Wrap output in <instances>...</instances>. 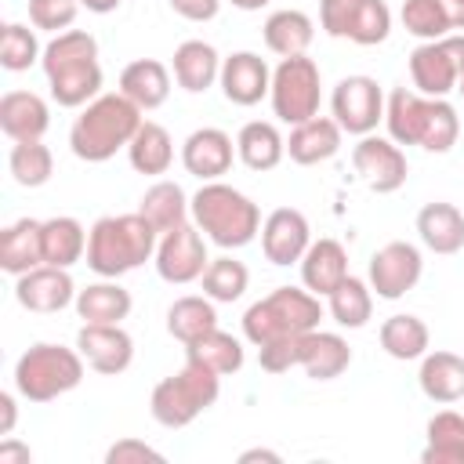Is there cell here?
Instances as JSON below:
<instances>
[{"instance_id":"obj_52","label":"cell","mask_w":464,"mask_h":464,"mask_svg":"<svg viewBox=\"0 0 464 464\" xmlns=\"http://www.w3.org/2000/svg\"><path fill=\"white\" fill-rule=\"evenodd\" d=\"M254 460H268V464H279L283 457H279L276 450H261V446H254V450H243V453H239V464H254Z\"/></svg>"},{"instance_id":"obj_13","label":"cell","mask_w":464,"mask_h":464,"mask_svg":"<svg viewBox=\"0 0 464 464\" xmlns=\"http://www.w3.org/2000/svg\"><path fill=\"white\" fill-rule=\"evenodd\" d=\"M424 276V254L420 246L406 243V239H392L381 250H373L370 268H366V283L377 297L384 301H399L406 297Z\"/></svg>"},{"instance_id":"obj_45","label":"cell","mask_w":464,"mask_h":464,"mask_svg":"<svg viewBox=\"0 0 464 464\" xmlns=\"http://www.w3.org/2000/svg\"><path fill=\"white\" fill-rule=\"evenodd\" d=\"M80 0H29V25L40 33H65L80 14Z\"/></svg>"},{"instance_id":"obj_40","label":"cell","mask_w":464,"mask_h":464,"mask_svg":"<svg viewBox=\"0 0 464 464\" xmlns=\"http://www.w3.org/2000/svg\"><path fill=\"white\" fill-rule=\"evenodd\" d=\"M199 286H203V294H207L210 301L232 304V301H239V297L246 294V286H250V268H246L243 261H236L232 254L210 257L207 272L199 276Z\"/></svg>"},{"instance_id":"obj_31","label":"cell","mask_w":464,"mask_h":464,"mask_svg":"<svg viewBox=\"0 0 464 464\" xmlns=\"http://www.w3.org/2000/svg\"><path fill=\"white\" fill-rule=\"evenodd\" d=\"M138 214L156 228V232H170L185 221H192V196H185V188L178 181H152L138 203Z\"/></svg>"},{"instance_id":"obj_32","label":"cell","mask_w":464,"mask_h":464,"mask_svg":"<svg viewBox=\"0 0 464 464\" xmlns=\"http://www.w3.org/2000/svg\"><path fill=\"white\" fill-rule=\"evenodd\" d=\"M72 308L83 323H123L134 308V297L116 279H98V283H87L83 290H76Z\"/></svg>"},{"instance_id":"obj_48","label":"cell","mask_w":464,"mask_h":464,"mask_svg":"<svg viewBox=\"0 0 464 464\" xmlns=\"http://www.w3.org/2000/svg\"><path fill=\"white\" fill-rule=\"evenodd\" d=\"M145 460L160 464L163 453L152 450V446L141 442V439H120V442H112V446L105 450V464H145Z\"/></svg>"},{"instance_id":"obj_27","label":"cell","mask_w":464,"mask_h":464,"mask_svg":"<svg viewBox=\"0 0 464 464\" xmlns=\"http://www.w3.org/2000/svg\"><path fill=\"white\" fill-rule=\"evenodd\" d=\"M120 94H127L141 112H152L170 98V69L160 58H134L120 72Z\"/></svg>"},{"instance_id":"obj_36","label":"cell","mask_w":464,"mask_h":464,"mask_svg":"<svg viewBox=\"0 0 464 464\" xmlns=\"http://www.w3.org/2000/svg\"><path fill=\"white\" fill-rule=\"evenodd\" d=\"M87 257V228L72 214H54L44 221V265L72 268Z\"/></svg>"},{"instance_id":"obj_6","label":"cell","mask_w":464,"mask_h":464,"mask_svg":"<svg viewBox=\"0 0 464 464\" xmlns=\"http://www.w3.org/2000/svg\"><path fill=\"white\" fill-rule=\"evenodd\" d=\"M319 319H323V301L312 290L276 286L272 294H265L261 301H254L243 312V337L254 348H261V344L279 341V337L319 330Z\"/></svg>"},{"instance_id":"obj_46","label":"cell","mask_w":464,"mask_h":464,"mask_svg":"<svg viewBox=\"0 0 464 464\" xmlns=\"http://www.w3.org/2000/svg\"><path fill=\"white\" fill-rule=\"evenodd\" d=\"M301 337L304 334H294V337H279V341H268L257 348V362L265 373H286L294 366H301Z\"/></svg>"},{"instance_id":"obj_23","label":"cell","mask_w":464,"mask_h":464,"mask_svg":"<svg viewBox=\"0 0 464 464\" xmlns=\"http://www.w3.org/2000/svg\"><path fill=\"white\" fill-rule=\"evenodd\" d=\"M51 127V105L36 91H7L0 98V130L11 141L44 138Z\"/></svg>"},{"instance_id":"obj_8","label":"cell","mask_w":464,"mask_h":464,"mask_svg":"<svg viewBox=\"0 0 464 464\" xmlns=\"http://www.w3.org/2000/svg\"><path fill=\"white\" fill-rule=\"evenodd\" d=\"M221 395V377L199 362H188L163 377L156 388H152V399H149V413L156 424L163 428H188L199 413H207Z\"/></svg>"},{"instance_id":"obj_35","label":"cell","mask_w":464,"mask_h":464,"mask_svg":"<svg viewBox=\"0 0 464 464\" xmlns=\"http://www.w3.org/2000/svg\"><path fill=\"white\" fill-rule=\"evenodd\" d=\"M127 160H130V167L138 174H149V178L167 174L170 163H174V138H170V130L163 123H156V120H145L138 127V134L130 138V145H127Z\"/></svg>"},{"instance_id":"obj_44","label":"cell","mask_w":464,"mask_h":464,"mask_svg":"<svg viewBox=\"0 0 464 464\" xmlns=\"http://www.w3.org/2000/svg\"><path fill=\"white\" fill-rule=\"evenodd\" d=\"M388 33H392V7L384 0H362L348 25V40L359 47H377L388 40Z\"/></svg>"},{"instance_id":"obj_53","label":"cell","mask_w":464,"mask_h":464,"mask_svg":"<svg viewBox=\"0 0 464 464\" xmlns=\"http://www.w3.org/2000/svg\"><path fill=\"white\" fill-rule=\"evenodd\" d=\"M446 18H450V29H464V0H439Z\"/></svg>"},{"instance_id":"obj_41","label":"cell","mask_w":464,"mask_h":464,"mask_svg":"<svg viewBox=\"0 0 464 464\" xmlns=\"http://www.w3.org/2000/svg\"><path fill=\"white\" fill-rule=\"evenodd\" d=\"M7 170H11L14 185H22V188H40V185H47L51 174H54V156H51V149L44 145V138L14 141V145H11V156H7Z\"/></svg>"},{"instance_id":"obj_47","label":"cell","mask_w":464,"mask_h":464,"mask_svg":"<svg viewBox=\"0 0 464 464\" xmlns=\"http://www.w3.org/2000/svg\"><path fill=\"white\" fill-rule=\"evenodd\" d=\"M362 0H319V25L334 40H348V25Z\"/></svg>"},{"instance_id":"obj_39","label":"cell","mask_w":464,"mask_h":464,"mask_svg":"<svg viewBox=\"0 0 464 464\" xmlns=\"http://www.w3.org/2000/svg\"><path fill=\"white\" fill-rule=\"evenodd\" d=\"M326 308H330V319L344 330H362L373 315V290L366 279L359 276H344L337 283L334 294H326Z\"/></svg>"},{"instance_id":"obj_16","label":"cell","mask_w":464,"mask_h":464,"mask_svg":"<svg viewBox=\"0 0 464 464\" xmlns=\"http://www.w3.org/2000/svg\"><path fill=\"white\" fill-rule=\"evenodd\" d=\"M14 301L25 312L54 315V312H62V308H69L76 301V283H72L69 268L36 265L25 276H14Z\"/></svg>"},{"instance_id":"obj_34","label":"cell","mask_w":464,"mask_h":464,"mask_svg":"<svg viewBox=\"0 0 464 464\" xmlns=\"http://www.w3.org/2000/svg\"><path fill=\"white\" fill-rule=\"evenodd\" d=\"M424 464H464V413L439 410L424 424Z\"/></svg>"},{"instance_id":"obj_37","label":"cell","mask_w":464,"mask_h":464,"mask_svg":"<svg viewBox=\"0 0 464 464\" xmlns=\"http://www.w3.org/2000/svg\"><path fill=\"white\" fill-rule=\"evenodd\" d=\"M218 301H210L207 294H185L167 308V334L181 344L199 341L203 334H210L218 326Z\"/></svg>"},{"instance_id":"obj_7","label":"cell","mask_w":464,"mask_h":464,"mask_svg":"<svg viewBox=\"0 0 464 464\" xmlns=\"http://www.w3.org/2000/svg\"><path fill=\"white\" fill-rule=\"evenodd\" d=\"M83 355L76 348L54 344V341H36L29 344L18 362H14V392L25 402H54L80 388L83 381Z\"/></svg>"},{"instance_id":"obj_1","label":"cell","mask_w":464,"mask_h":464,"mask_svg":"<svg viewBox=\"0 0 464 464\" xmlns=\"http://www.w3.org/2000/svg\"><path fill=\"white\" fill-rule=\"evenodd\" d=\"M40 69L51 87V102L62 109H83L102 94V62H98V40L87 29H65L54 33L44 47Z\"/></svg>"},{"instance_id":"obj_15","label":"cell","mask_w":464,"mask_h":464,"mask_svg":"<svg viewBox=\"0 0 464 464\" xmlns=\"http://www.w3.org/2000/svg\"><path fill=\"white\" fill-rule=\"evenodd\" d=\"M76 352L94 373L116 377L134 362V337L123 323H83L76 330Z\"/></svg>"},{"instance_id":"obj_43","label":"cell","mask_w":464,"mask_h":464,"mask_svg":"<svg viewBox=\"0 0 464 464\" xmlns=\"http://www.w3.org/2000/svg\"><path fill=\"white\" fill-rule=\"evenodd\" d=\"M399 22H402V29H406L410 36H417V40H439V36L453 33V29H450V18H446V11H442L439 0H402Z\"/></svg>"},{"instance_id":"obj_49","label":"cell","mask_w":464,"mask_h":464,"mask_svg":"<svg viewBox=\"0 0 464 464\" xmlns=\"http://www.w3.org/2000/svg\"><path fill=\"white\" fill-rule=\"evenodd\" d=\"M174 14H181L185 22H210L221 11V0H167Z\"/></svg>"},{"instance_id":"obj_29","label":"cell","mask_w":464,"mask_h":464,"mask_svg":"<svg viewBox=\"0 0 464 464\" xmlns=\"http://www.w3.org/2000/svg\"><path fill=\"white\" fill-rule=\"evenodd\" d=\"M352 366V348L341 334L308 330L301 337V370L312 381H334Z\"/></svg>"},{"instance_id":"obj_28","label":"cell","mask_w":464,"mask_h":464,"mask_svg":"<svg viewBox=\"0 0 464 464\" xmlns=\"http://www.w3.org/2000/svg\"><path fill=\"white\" fill-rule=\"evenodd\" d=\"M236 156L246 170H257V174L276 170L286 156V138L272 120H250L236 134Z\"/></svg>"},{"instance_id":"obj_9","label":"cell","mask_w":464,"mask_h":464,"mask_svg":"<svg viewBox=\"0 0 464 464\" xmlns=\"http://www.w3.org/2000/svg\"><path fill=\"white\" fill-rule=\"evenodd\" d=\"M272 112L279 123L297 127L312 116H319V102H323V72L308 54H294V58H279V65L272 69V91H268Z\"/></svg>"},{"instance_id":"obj_20","label":"cell","mask_w":464,"mask_h":464,"mask_svg":"<svg viewBox=\"0 0 464 464\" xmlns=\"http://www.w3.org/2000/svg\"><path fill=\"white\" fill-rule=\"evenodd\" d=\"M341 138H344V130L337 127L334 116H312V120L290 127L286 156L297 167H315V163H326L341 152Z\"/></svg>"},{"instance_id":"obj_19","label":"cell","mask_w":464,"mask_h":464,"mask_svg":"<svg viewBox=\"0 0 464 464\" xmlns=\"http://www.w3.org/2000/svg\"><path fill=\"white\" fill-rule=\"evenodd\" d=\"M232 160H239L236 141L221 127H196L181 141V167L199 181H221L232 170Z\"/></svg>"},{"instance_id":"obj_14","label":"cell","mask_w":464,"mask_h":464,"mask_svg":"<svg viewBox=\"0 0 464 464\" xmlns=\"http://www.w3.org/2000/svg\"><path fill=\"white\" fill-rule=\"evenodd\" d=\"M352 167L366 181V188L377 196L399 192L410 178V163H406L402 145H395L392 138H381V134H362L352 145Z\"/></svg>"},{"instance_id":"obj_56","label":"cell","mask_w":464,"mask_h":464,"mask_svg":"<svg viewBox=\"0 0 464 464\" xmlns=\"http://www.w3.org/2000/svg\"><path fill=\"white\" fill-rule=\"evenodd\" d=\"M457 91H460V98H464V76H460V83H457Z\"/></svg>"},{"instance_id":"obj_22","label":"cell","mask_w":464,"mask_h":464,"mask_svg":"<svg viewBox=\"0 0 464 464\" xmlns=\"http://www.w3.org/2000/svg\"><path fill=\"white\" fill-rule=\"evenodd\" d=\"M297 265H301V286L312 290L315 297L334 294L337 283H341L344 276H352V272H348V250H344L337 239H330V236L312 239V246L304 250V257H301Z\"/></svg>"},{"instance_id":"obj_42","label":"cell","mask_w":464,"mask_h":464,"mask_svg":"<svg viewBox=\"0 0 464 464\" xmlns=\"http://www.w3.org/2000/svg\"><path fill=\"white\" fill-rule=\"evenodd\" d=\"M40 58H44V47L36 40V29H29L22 22H7L0 29V65L7 72H25Z\"/></svg>"},{"instance_id":"obj_30","label":"cell","mask_w":464,"mask_h":464,"mask_svg":"<svg viewBox=\"0 0 464 464\" xmlns=\"http://www.w3.org/2000/svg\"><path fill=\"white\" fill-rule=\"evenodd\" d=\"M261 36H265V47L272 54H279V58L308 54V47L315 40V22L297 7H279V11H272L265 18Z\"/></svg>"},{"instance_id":"obj_26","label":"cell","mask_w":464,"mask_h":464,"mask_svg":"<svg viewBox=\"0 0 464 464\" xmlns=\"http://www.w3.org/2000/svg\"><path fill=\"white\" fill-rule=\"evenodd\" d=\"M44 265V221L18 218L0 232V268L7 276H25Z\"/></svg>"},{"instance_id":"obj_11","label":"cell","mask_w":464,"mask_h":464,"mask_svg":"<svg viewBox=\"0 0 464 464\" xmlns=\"http://www.w3.org/2000/svg\"><path fill=\"white\" fill-rule=\"evenodd\" d=\"M384 91L373 76L366 72H352V76H341L334 83V94H330V116L337 120V127L344 134H373L377 123H384Z\"/></svg>"},{"instance_id":"obj_5","label":"cell","mask_w":464,"mask_h":464,"mask_svg":"<svg viewBox=\"0 0 464 464\" xmlns=\"http://www.w3.org/2000/svg\"><path fill=\"white\" fill-rule=\"evenodd\" d=\"M192 221L221 250H239L261 236V207L228 181H203L196 188Z\"/></svg>"},{"instance_id":"obj_17","label":"cell","mask_w":464,"mask_h":464,"mask_svg":"<svg viewBox=\"0 0 464 464\" xmlns=\"http://www.w3.org/2000/svg\"><path fill=\"white\" fill-rule=\"evenodd\" d=\"M218 87L225 94V102L250 109L261 98H268L272 91V69L257 51H232L228 58H221V76Z\"/></svg>"},{"instance_id":"obj_18","label":"cell","mask_w":464,"mask_h":464,"mask_svg":"<svg viewBox=\"0 0 464 464\" xmlns=\"http://www.w3.org/2000/svg\"><path fill=\"white\" fill-rule=\"evenodd\" d=\"M308 246H312V225L297 207H276L261 221V250L272 265L279 268L297 265Z\"/></svg>"},{"instance_id":"obj_3","label":"cell","mask_w":464,"mask_h":464,"mask_svg":"<svg viewBox=\"0 0 464 464\" xmlns=\"http://www.w3.org/2000/svg\"><path fill=\"white\" fill-rule=\"evenodd\" d=\"M145 123L141 109L127 94H98L80 109V116L69 127V149L83 163H105L120 149L130 145L138 127Z\"/></svg>"},{"instance_id":"obj_24","label":"cell","mask_w":464,"mask_h":464,"mask_svg":"<svg viewBox=\"0 0 464 464\" xmlns=\"http://www.w3.org/2000/svg\"><path fill=\"white\" fill-rule=\"evenodd\" d=\"M170 72L178 80L181 91L188 94H203L218 83L221 76V54L214 44L207 40H181L174 47V62H170Z\"/></svg>"},{"instance_id":"obj_51","label":"cell","mask_w":464,"mask_h":464,"mask_svg":"<svg viewBox=\"0 0 464 464\" xmlns=\"http://www.w3.org/2000/svg\"><path fill=\"white\" fill-rule=\"evenodd\" d=\"M18 392H0V435H11L14 431V420H18V402H14Z\"/></svg>"},{"instance_id":"obj_21","label":"cell","mask_w":464,"mask_h":464,"mask_svg":"<svg viewBox=\"0 0 464 464\" xmlns=\"http://www.w3.org/2000/svg\"><path fill=\"white\" fill-rule=\"evenodd\" d=\"M417 384L424 392V399L450 406L464 399V355L446 352V348H428L420 355V370H417Z\"/></svg>"},{"instance_id":"obj_12","label":"cell","mask_w":464,"mask_h":464,"mask_svg":"<svg viewBox=\"0 0 464 464\" xmlns=\"http://www.w3.org/2000/svg\"><path fill=\"white\" fill-rule=\"evenodd\" d=\"M156 276L170 286H185V283H199V276L207 272L210 265V254H207V236L196 228V221H185L170 232H160V243H156Z\"/></svg>"},{"instance_id":"obj_4","label":"cell","mask_w":464,"mask_h":464,"mask_svg":"<svg viewBox=\"0 0 464 464\" xmlns=\"http://www.w3.org/2000/svg\"><path fill=\"white\" fill-rule=\"evenodd\" d=\"M160 232L134 214H105L87 232V268L102 279H120L156 257Z\"/></svg>"},{"instance_id":"obj_25","label":"cell","mask_w":464,"mask_h":464,"mask_svg":"<svg viewBox=\"0 0 464 464\" xmlns=\"http://www.w3.org/2000/svg\"><path fill=\"white\" fill-rule=\"evenodd\" d=\"M417 236L431 254H457L464 246V214L446 199H431L417 210Z\"/></svg>"},{"instance_id":"obj_38","label":"cell","mask_w":464,"mask_h":464,"mask_svg":"<svg viewBox=\"0 0 464 464\" xmlns=\"http://www.w3.org/2000/svg\"><path fill=\"white\" fill-rule=\"evenodd\" d=\"M185 359H188V362H199V366H207V370H214L218 377H228V373H239V370H243L246 352H243V341H239V337H232V334H225L221 326H214V330L203 334L199 341L185 344Z\"/></svg>"},{"instance_id":"obj_54","label":"cell","mask_w":464,"mask_h":464,"mask_svg":"<svg viewBox=\"0 0 464 464\" xmlns=\"http://www.w3.org/2000/svg\"><path fill=\"white\" fill-rule=\"evenodd\" d=\"M80 4H83L91 14H109V11H116L123 0H80Z\"/></svg>"},{"instance_id":"obj_55","label":"cell","mask_w":464,"mask_h":464,"mask_svg":"<svg viewBox=\"0 0 464 464\" xmlns=\"http://www.w3.org/2000/svg\"><path fill=\"white\" fill-rule=\"evenodd\" d=\"M232 7H239V11H261V7H268L272 0H228Z\"/></svg>"},{"instance_id":"obj_10","label":"cell","mask_w":464,"mask_h":464,"mask_svg":"<svg viewBox=\"0 0 464 464\" xmlns=\"http://www.w3.org/2000/svg\"><path fill=\"white\" fill-rule=\"evenodd\" d=\"M464 76V33H446L439 40H420L410 51L413 91L428 98H450Z\"/></svg>"},{"instance_id":"obj_2","label":"cell","mask_w":464,"mask_h":464,"mask_svg":"<svg viewBox=\"0 0 464 464\" xmlns=\"http://www.w3.org/2000/svg\"><path fill=\"white\" fill-rule=\"evenodd\" d=\"M384 127L395 145H417L424 152H450L460 138V116L450 98H428L420 91L395 87L384 102Z\"/></svg>"},{"instance_id":"obj_33","label":"cell","mask_w":464,"mask_h":464,"mask_svg":"<svg viewBox=\"0 0 464 464\" xmlns=\"http://www.w3.org/2000/svg\"><path fill=\"white\" fill-rule=\"evenodd\" d=\"M377 341H381V348H384L392 359L413 362V359H420V355L431 348V330H428V323H424L420 315H413V312H395V315H388V319L381 323Z\"/></svg>"},{"instance_id":"obj_50","label":"cell","mask_w":464,"mask_h":464,"mask_svg":"<svg viewBox=\"0 0 464 464\" xmlns=\"http://www.w3.org/2000/svg\"><path fill=\"white\" fill-rule=\"evenodd\" d=\"M33 460V450L25 442H18L14 435H4L0 442V464H29Z\"/></svg>"}]
</instances>
